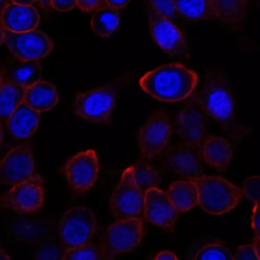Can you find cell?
I'll return each instance as SVG.
<instances>
[{
  "label": "cell",
  "mask_w": 260,
  "mask_h": 260,
  "mask_svg": "<svg viewBox=\"0 0 260 260\" xmlns=\"http://www.w3.org/2000/svg\"><path fill=\"white\" fill-rule=\"evenodd\" d=\"M198 95L209 118L233 141H242L250 133L249 127L241 125L237 121L235 100L223 70L208 71Z\"/></svg>",
  "instance_id": "1"
},
{
  "label": "cell",
  "mask_w": 260,
  "mask_h": 260,
  "mask_svg": "<svg viewBox=\"0 0 260 260\" xmlns=\"http://www.w3.org/2000/svg\"><path fill=\"white\" fill-rule=\"evenodd\" d=\"M199 83L192 70L181 63L162 65L144 74L139 83L152 98L164 103H177L189 98Z\"/></svg>",
  "instance_id": "2"
},
{
  "label": "cell",
  "mask_w": 260,
  "mask_h": 260,
  "mask_svg": "<svg viewBox=\"0 0 260 260\" xmlns=\"http://www.w3.org/2000/svg\"><path fill=\"white\" fill-rule=\"evenodd\" d=\"M125 80L127 76H123L101 87L77 92L73 102V112L79 118L92 124L109 125L118 92Z\"/></svg>",
  "instance_id": "3"
},
{
  "label": "cell",
  "mask_w": 260,
  "mask_h": 260,
  "mask_svg": "<svg viewBox=\"0 0 260 260\" xmlns=\"http://www.w3.org/2000/svg\"><path fill=\"white\" fill-rule=\"evenodd\" d=\"M194 181L199 191V206L208 214L220 215L229 212L241 201L240 188L223 178L203 175Z\"/></svg>",
  "instance_id": "4"
},
{
  "label": "cell",
  "mask_w": 260,
  "mask_h": 260,
  "mask_svg": "<svg viewBox=\"0 0 260 260\" xmlns=\"http://www.w3.org/2000/svg\"><path fill=\"white\" fill-rule=\"evenodd\" d=\"M145 234L141 217L117 220L100 236V247L103 259H114L139 246Z\"/></svg>",
  "instance_id": "5"
},
{
  "label": "cell",
  "mask_w": 260,
  "mask_h": 260,
  "mask_svg": "<svg viewBox=\"0 0 260 260\" xmlns=\"http://www.w3.org/2000/svg\"><path fill=\"white\" fill-rule=\"evenodd\" d=\"M147 1V18L152 38L172 58L188 61L191 51L188 42L174 22L164 17Z\"/></svg>",
  "instance_id": "6"
},
{
  "label": "cell",
  "mask_w": 260,
  "mask_h": 260,
  "mask_svg": "<svg viewBox=\"0 0 260 260\" xmlns=\"http://www.w3.org/2000/svg\"><path fill=\"white\" fill-rule=\"evenodd\" d=\"M97 230L96 216L86 206L68 209L59 224V237L65 249L89 243Z\"/></svg>",
  "instance_id": "7"
},
{
  "label": "cell",
  "mask_w": 260,
  "mask_h": 260,
  "mask_svg": "<svg viewBox=\"0 0 260 260\" xmlns=\"http://www.w3.org/2000/svg\"><path fill=\"white\" fill-rule=\"evenodd\" d=\"M173 132V124L167 111L153 112L138 133V144L143 159L149 160L164 153Z\"/></svg>",
  "instance_id": "8"
},
{
  "label": "cell",
  "mask_w": 260,
  "mask_h": 260,
  "mask_svg": "<svg viewBox=\"0 0 260 260\" xmlns=\"http://www.w3.org/2000/svg\"><path fill=\"white\" fill-rule=\"evenodd\" d=\"M144 194L137 184L135 167H127L111 197L112 215L117 220L141 217L144 214Z\"/></svg>",
  "instance_id": "9"
},
{
  "label": "cell",
  "mask_w": 260,
  "mask_h": 260,
  "mask_svg": "<svg viewBox=\"0 0 260 260\" xmlns=\"http://www.w3.org/2000/svg\"><path fill=\"white\" fill-rule=\"evenodd\" d=\"M4 43L14 57L23 60H39L54 49L51 38L39 30L16 32L6 29L1 23V44Z\"/></svg>",
  "instance_id": "10"
},
{
  "label": "cell",
  "mask_w": 260,
  "mask_h": 260,
  "mask_svg": "<svg viewBox=\"0 0 260 260\" xmlns=\"http://www.w3.org/2000/svg\"><path fill=\"white\" fill-rule=\"evenodd\" d=\"M208 118L198 93H193L176 115L175 127L181 141L200 148L208 136Z\"/></svg>",
  "instance_id": "11"
},
{
  "label": "cell",
  "mask_w": 260,
  "mask_h": 260,
  "mask_svg": "<svg viewBox=\"0 0 260 260\" xmlns=\"http://www.w3.org/2000/svg\"><path fill=\"white\" fill-rule=\"evenodd\" d=\"M45 194L43 179L39 175H34L3 194L1 205L16 212L32 214L42 208Z\"/></svg>",
  "instance_id": "12"
},
{
  "label": "cell",
  "mask_w": 260,
  "mask_h": 260,
  "mask_svg": "<svg viewBox=\"0 0 260 260\" xmlns=\"http://www.w3.org/2000/svg\"><path fill=\"white\" fill-rule=\"evenodd\" d=\"M62 171L73 191L79 194L87 192L99 177L96 152L91 149L74 155L65 164Z\"/></svg>",
  "instance_id": "13"
},
{
  "label": "cell",
  "mask_w": 260,
  "mask_h": 260,
  "mask_svg": "<svg viewBox=\"0 0 260 260\" xmlns=\"http://www.w3.org/2000/svg\"><path fill=\"white\" fill-rule=\"evenodd\" d=\"M164 159L167 169L181 177L194 180L203 176L200 148L182 141L167 147Z\"/></svg>",
  "instance_id": "14"
},
{
  "label": "cell",
  "mask_w": 260,
  "mask_h": 260,
  "mask_svg": "<svg viewBox=\"0 0 260 260\" xmlns=\"http://www.w3.org/2000/svg\"><path fill=\"white\" fill-rule=\"evenodd\" d=\"M178 213L167 192L157 187L146 191L144 215L147 221L172 234L177 223Z\"/></svg>",
  "instance_id": "15"
},
{
  "label": "cell",
  "mask_w": 260,
  "mask_h": 260,
  "mask_svg": "<svg viewBox=\"0 0 260 260\" xmlns=\"http://www.w3.org/2000/svg\"><path fill=\"white\" fill-rule=\"evenodd\" d=\"M34 175V155L29 145L12 149L0 164V182L4 185H16Z\"/></svg>",
  "instance_id": "16"
},
{
  "label": "cell",
  "mask_w": 260,
  "mask_h": 260,
  "mask_svg": "<svg viewBox=\"0 0 260 260\" xmlns=\"http://www.w3.org/2000/svg\"><path fill=\"white\" fill-rule=\"evenodd\" d=\"M42 63L39 60H23L17 57L3 63L1 80L28 88L42 80Z\"/></svg>",
  "instance_id": "17"
},
{
  "label": "cell",
  "mask_w": 260,
  "mask_h": 260,
  "mask_svg": "<svg viewBox=\"0 0 260 260\" xmlns=\"http://www.w3.org/2000/svg\"><path fill=\"white\" fill-rule=\"evenodd\" d=\"M39 11L32 5L12 4L2 10L1 23L6 29L16 32L31 31L40 23Z\"/></svg>",
  "instance_id": "18"
},
{
  "label": "cell",
  "mask_w": 260,
  "mask_h": 260,
  "mask_svg": "<svg viewBox=\"0 0 260 260\" xmlns=\"http://www.w3.org/2000/svg\"><path fill=\"white\" fill-rule=\"evenodd\" d=\"M202 160L217 171H223L230 165L234 156L231 143L217 135L207 136L200 147Z\"/></svg>",
  "instance_id": "19"
},
{
  "label": "cell",
  "mask_w": 260,
  "mask_h": 260,
  "mask_svg": "<svg viewBox=\"0 0 260 260\" xmlns=\"http://www.w3.org/2000/svg\"><path fill=\"white\" fill-rule=\"evenodd\" d=\"M215 21L231 30H237L244 23L249 0H209Z\"/></svg>",
  "instance_id": "20"
},
{
  "label": "cell",
  "mask_w": 260,
  "mask_h": 260,
  "mask_svg": "<svg viewBox=\"0 0 260 260\" xmlns=\"http://www.w3.org/2000/svg\"><path fill=\"white\" fill-rule=\"evenodd\" d=\"M40 123V112L34 110L23 102L7 121L10 135L16 140L31 137Z\"/></svg>",
  "instance_id": "21"
},
{
  "label": "cell",
  "mask_w": 260,
  "mask_h": 260,
  "mask_svg": "<svg viewBox=\"0 0 260 260\" xmlns=\"http://www.w3.org/2000/svg\"><path fill=\"white\" fill-rule=\"evenodd\" d=\"M25 102L29 107L40 113L48 112L58 104V93L53 83L41 80L26 88Z\"/></svg>",
  "instance_id": "22"
},
{
  "label": "cell",
  "mask_w": 260,
  "mask_h": 260,
  "mask_svg": "<svg viewBox=\"0 0 260 260\" xmlns=\"http://www.w3.org/2000/svg\"><path fill=\"white\" fill-rule=\"evenodd\" d=\"M167 194L179 212H186L199 205V191L194 180L172 182Z\"/></svg>",
  "instance_id": "23"
},
{
  "label": "cell",
  "mask_w": 260,
  "mask_h": 260,
  "mask_svg": "<svg viewBox=\"0 0 260 260\" xmlns=\"http://www.w3.org/2000/svg\"><path fill=\"white\" fill-rule=\"evenodd\" d=\"M26 88L22 85L1 80L0 117L7 122L18 107L25 102Z\"/></svg>",
  "instance_id": "24"
},
{
  "label": "cell",
  "mask_w": 260,
  "mask_h": 260,
  "mask_svg": "<svg viewBox=\"0 0 260 260\" xmlns=\"http://www.w3.org/2000/svg\"><path fill=\"white\" fill-rule=\"evenodd\" d=\"M119 21L118 10L106 3L94 13L91 19V28L97 36L108 37L116 29Z\"/></svg>",
  "instance_id": "25"
},
{
  "label": "cell",
  "mask_w": 260,
  "mask_h": 260,
  "mask_svg": "<svg viewBox=\"0 0 260 260\" xmlns=\"http://www.w3.org/2000/svg\"><path fill=\"white\" fill-rule=\"evenodd\" d=\"M178 13L187 20H215L209 0H174Z\"/></svg>",
  "instance_id": "26"
},
{
  "label": "cell",
  "mask_w": 260,
  "mask_h": 260,
  "mask_svg": "<svg viewBox=\"0 0 260 260\" xmlns=\"http://www.w3.org/2000/svg\"><path fill=\"white\" fill-rule=\"evenodd\" d=\"M243 192L254 202L252 226L256 237H260V176L247 178L243 182Z\"/></svg>",
  "instance_id": "27"
},
{
  "label": "cell",
  "mask_w": 260,
  "mask_h": 260,
  "mask_svg": "<svg viewBox=\"0 0 260 260\" xmlns=\"http://www.w3.org/2000/svg\"><path fill=\"white\" fill-rule=\"evenodd\" d=\"M134 167L137 184L143 192L145 193L150 188L159 186L160 174L153 165L146 161H141Z\"/></svg>",
  "instance_id": "28"
},
{
  "label": "cell",
  "mask_w": 260,
  "mask_h": 260,
  "mask_svg": "<svg viewBox=\"0 0 260 260\" xmlns=\"http://www.w3.org/2000/svg\"><path fill=\"white\" fill-rule=\"evenodd\" d=\"M62 259H103L100 245L88 243L76 247L65 249Z\"/></svg>",
  "instance_id": "29"
},
{
  "label": "cell",
  "mask_w": 260,
  "mask_h": 260,
  "mask_svg": "<svg viewBox=\"0 0 260 260\" xmlns=\"http://www.w3.org/2000/svg\"><path fill=\"white\" fill-rule=\"evenodd\" d=\"M233 254L229 248L221 243H208L202 248L194 257L196 260L233 259Z\"/></svg>",
  "instance_id": "30"
},
{
  "label": "cell",
  "mask_w": 260,
  "mask_h": 260,
  "mask_svg": "<svg viewBox=\"0 0 260 260\" xmlns=\"http://www.w3.org/2000/svg\"><path fill=\"white\" fill-rule=\"evenodd\" d=\"M161 15L175 24L180 22V15L178 13L174 0H147Z\"/></svg>",
  "instance_id": "31"
},
{
  "label": "cell",
  "mask_w": 260,
  "mask_h": 260,
  "mask_svg": "<svg viewBox=\"0 0 260 260\" xmlns=\"http://www.w3.org/2000/svg\"><path fill=\"white\" fill-rule=\"evenodd\" d=\"M233 259L236 260H258L254 244L244 245L239 246Z\"/></svg>",
  "instance_id": "32"
},
{
  "label": "cell",
  "mask_w": 260,
  "mask_h": 260,
  "mask_svg": "<svg viewBox=\"0 0 260 260\" xmlns=\"http://www.w3.org/2000/svg\"><path fill=\"white\" fill-rule=\"evenodd\" d=\"M106 4L105 0H77V6L86 13L95 11Z\"/></svg>",
  "instance_id": "33"
},
{
  "label": "cell",
  "mask_w": 260,
  "mask_h": 260,
  "mask_svg": "<svg viewBox=\"0 0 260 260\" xmlns=\"http://www.w3.org/2000/svg\"><path fill=\"white\" fill-rule=\"evenodd\" d=\"M77 6V0H53L52 7L59 12H68Z\"/></svg>",
  "instance_id": "34"
},
{
  "label": "cell",
  "mask_w": 260,
  "mask_h": 260,
  "mask_svg": "<svg viewBox=\"0 0 260 260\" xmlns=\"http://www.w3.org/2000/svg\"><path fill=\"white\" fill-rule=\"evenodd\" d=\"M106 4L116 10L124 8L130 3L131 0H105Z\"/></svg>",
  "instance_id": "35"
},
{
  "label": "cell",
  "mask_w": 260,
  "mask_h": 260,
  "mask_svg": "<svg viewBox=\"0 0 260 260\" xmlns=\"http://www.w3.org/2000/svg\"><path fill=\"white\" fill-rule=\"evenodd\" d=\"M155 259H170V260H174L178 259L176 255H175L174 253H173L172 252H170V251H162V252H159V253L157 254L156 257H155Z\"/></svg>",
  "instance_id": "36"
},
{
  "label": "cell",
  "mask_w": 260,
  "mask_h": 260,
  "mask_svg": "<svg viewBox=\"0 0 260 260\" xmlns=\"http://www.w3.org/2000/svg\"><path fill=\"white\" fill-rule=\"evenodd\" d=\"M12 2L16 4H20V5H32L37 0H11Z\"/></svg>",
  "instance_id": "37"
},
{
  "label": "cell",
  "mask_w": 260,
  "mask_h": 260,
  "mask_svg": "<svg viewBox=\"0 0 260 260\" xmlns=\"http://www.w3.org/2000/svg\"><path fill=\"white\" fill-rule=\"evenodd\" d=\"M39 5L43 8H48V7H52L53 0H37Z\"/></svg>",
  "instance_id": "38"
},
{
  "label": "cell",
  "mask_w": 260,
  "mask_h": 260,
  "mask_svg": "<svg viewBox=\"0 0 260 260\" xmlns=\"http://www.w3.org/2000/svg\"><path fill=\"white\" fill-rule=\"evenodd\" d=\"M255 246V251H256L257 255H258V259H260V237H255L253 243Z\"/></svg>",
  "instance_id": "39"
},
{
  "label": "cell",
  "mask_w": 260,
  "mask_h": 260,
  "mask_svg": "<svg viewBox=\"0 0 260 260\" xmlns=\"http://www.w3.org/2000/svg\"><path fill=\"white\" fill-rule=\"evenodd\" d=\"M0 259L2 260H10L11 257L7 254V252L4 250V248H1V251H0Z\"/></svg>",
  "instance_id": "40"
},
{
  "label": "cell",
  "mask_w": 260,
  "mask_h": 260,
  "mask_svg": "<svg viewBox=\"0 0 260 260\" xmlns=\"http://www.w3.org/2000/svg\"><path fill=\"white\" fill-rule=\"evenodd\" d=\"M11 0H1V7H2V10L7 7L9 4H12Z\"/></svg>",
  "instance_id": "41"
},
{
  "label": "cell",
  "mask_w": 260,
  "mask_h": 260,
  "mask_svg": "<svg viewBox=\"0 0 260 260\" xmlns=\"http://www.w3.org/2000/svg\"><path fill=\"white\" fill-rule=\"evenodd\" d=\"M3 141H4V127L1 125V144H3Z\"/></svg>",
  "instance_id": "42"
}]
</instances>
